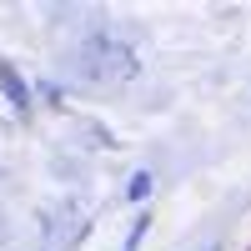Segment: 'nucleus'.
<instances>
[{
    "instance_id": "1",
    "label": "nucleus",
    "mask_w": 251,
    "mask_h": 251,
    "mask_svg": "<svg viewBox=\"0 0 251 251\" xmlns=\"http://www.w3.org/2000/svg\"><path fill=\"white\" fill-rule=\"evenodd\" d=\"M75 66H80L86 80H96V86H121V80H131L141 71V55L126 46V40H116L106 30H91L75 46Z\"/></svg>"
},
{
    "instance_id": "2",
    "label": "nucleus",
    "mask_w": 251,
    "mask_h": 251,
    "mask_svg": "<svg viewBox=\"0 0 251 251\" xmlns=\"http://www.w3.org/2000/svg\"><path fill=\"white\" fill-rule=\"evenodd\" d=\"M0 80H5V91H10V100H15L20 111H25V106H30V100H25V86H20V75H15V71L5 66V60H0Z\"/></svg>"
},
{
    "instance_id": "3",
    "label": "nucleus",
    "mask_w": 251,
    "mask_h": 251,
    "mask_svg": "<svg viewBox=\"0 0 251 251\" xmlns=\"http://www.w3.org/2000/svg\"><path fill=\"white\" fill-rule=\"evenodd\" d=\"M146 231H151V211H141V216H136V226H131V236H126V251H136Z\"/></svg>"
},
{
    "instance_id": "4",
    "label": "nucleus",
    "mask_w": 251,
    "mask_h": 251,
    "mask_svg": "<svg viewBox=\"0 0 251 251\" xmlns=\"http://www.w3.org/2000/svg\"><path fill=\"white\" fill-rule=\"evenodd\" d=\"M146 191H151V171H136V176H131V191H126V196H131V201H141Z\"/></svg>"
}]
</instances>
